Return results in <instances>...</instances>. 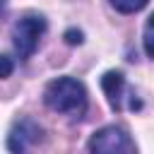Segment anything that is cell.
Segmentation results:
<instances>
[{"label": "cell", "mask_w": 154, "mask_h": 154, "mask_svg": "<svg viewBox=\"0 0 154 154\" xmlns=\"http://www.w3.org/2000/svg\"><path fill=\"white\" fill-rule=\"evenodd\" d=\"M43 103L60 116L82 118L87 113V106H89V94H87V87L77 77L63 75V77H55L46 84Z\"/></svg>", "instance_id": "obj_1"}, {"label": "cell", "mask_w": 154, "mask_h": 154, "mask_svg": "<svg viewBox=\"0 0 154 154\" xmlns=\"http://www.w3.org/2000/svg\"><path fill=\"white\" fill-rule=\"evenodd\" d=\"M12 70H14V60L2 53V55H0V79H7V77L12 75Z\"/></svg>", "instance_id": "obj_7"}, {"label": "cell", "mask_w": 154, "mask_h": 154, "mask_svg": "<svg viewBox=\"0 0 154 154\" xmlns=\"http://www.w3.org/2000/svg\"><path fill=\"white\" fill-rule=\"evenodd\" d=\"M65 41H67L70 46H75V43H82L84 38H82V31H75V29H67V31H65Z\"/></svg>", "instance_id": "obj_9"}, {"label": "cell", "mask_w": 154, "mask_h": 154, "mask_svg": "<svg viewBox=\"0 0 154 154\" xmlns=\"http://www.w3.org/2000/svg\"><path fill=\"white\" fill-rule=\"evenodd\" d=\"M111 5L120 14H135V12L144 10L149 5V0H111Z\"/></svg>", "instance_id": "obj_6"}, {"label": "cell", "mask_w": 154, "mask_h": 154, "mask_svg": "<svg viewBox=\"0 0 154 154\" xmlns=\"http://www.w3.org/2000/svg\"><path fill=\"white\" fill-rule=\"evenodd\" d=\"M2 7H5V0H0V12H2Z\"/></svg>", "instance_id": "obj_10"}, {"label": "cell", "mask_w": 154, "mask_h": 154, "mask_svg": "<svg viewBox=\"0 0 154 154\" xmlns=\"http://www.w3.org/2000/svg\"><path fill=\"white\" fill-rule=\"evenodd\" d=\"M87 149L94 154H132L137 147L128 130H123L120 125H106L89 137Z\"/></svg>", "instance_id": "obj_3"}, {"label": "cell", "mask_w": 154, "mask_h": 154, "mask_svg": "<svg viewBox=\"0 0 154 154\" xmlns=\"http://www.w3.org/2000/svg\"><path fill=\"white\" fill-rule=\"evenodd\" d=\"M101 89L108 99V106L113 111H120L123 108V99L128 94V84H125V75L118 72V70H108L103 77H101Z\"/></svg>", "instance_id": "obj_5"}, {"label": "cell", "mask_w": 154, "mask_h": 154, "mask_svg": "<svg viewBox=\"0 0 154 154\" xmlns=\"http://www.w3.org/2000/svg\"><path fill=\"white\" fill-rule=\"evenodd\" d=\"M41 140H43V128L34 118H19L12 123V128L7 132V149L14 154H22V152L31 149L34 144H38Z\"/></svg>", "instance_id": "obj_4"}, {"label": "cell", "mask_w": 154, "mask_h": 154, "mask_svg": "<svg viewBox=\"0 0 154 154\" xmlns=\"http://www.w3.org/2000/svg\"><path fill=\"white\" fill-rule=\"evenodd\" d=\"M142 41H144V55L152 58V19L144 22V36H142Z\"/></svg>", "instance_id": "obj_8"}, {"label": "cell", "mask_w": 154, "mask_h": 154, "mask_svg": "<svg viewBox=\"0 0 154 154\" xmlns=\"http://www.w3.org/2000/svg\"><path fill=\"white\" fill-rule=\"evenodd\" d=\"M46 29H48V24H46V17H41V14H26L12 26V43L22 60H29L36 53Z\"/></svg>", "instance_id": "obj_2"}]
</instances>
